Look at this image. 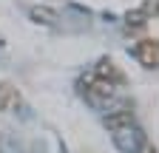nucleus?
<instances>
[{"label":"nucleus","mask_w":159,"mask_h":153,"mask_svg":"<svg viewBox=\"0 0 159 153\" xmlns=\"http://www.w3.org/2000/svg\"><path fill=\"white\" fill-rule=\"evenodd\" d=\"M136 60H139V65H145L151 71L159 68V40L156 37H145V40L136 43Z\"/></svg>","instance_id":"f03ea898"},{"label":"nucleus","mask_w":159,"mask_h":153,"mask_svg":"<svg viewBox=\"0 0 159 153\" xmlns=\"http://www.w3.org/2000/svg\"><path fill=\"white\" fill-rule=\"evenodd\" d=\"M125 23H128V28H142V26L148 23V14H145L142 9H134V11L125 14Z\"/></svg>","instance_id":"0eeeda50"},{"label":"nucleus","mask_w":159,"mask_h":153,"mask_svg":"<svg viewBox=\"0 0 159 153\" xmlns=\"http://www.w3.org/2000/svg\"><path fill=\"white\" fill-rule=\"evenodd\" d=\"M142 11L148 14V20H151V17H153V14H159V0H148V3L142 6Z\"/></svg>","instance_id":"6e6552de"},{"label":"nucleus","mask_w":159,"mask_h":153,"mask_svg":"<svg viewBox=\"0 0 159 153\" xmlns=\"http://www.w3.org/2000/svg\"><path fill=\"white\" fill-rule=\"evenodd\" d=\"M94 74H97V76H102V80H111L114 85H116V82H125V76H122V71H119V68L114 65V60H111V57H102V60L97 63Z\"/></svg>","instance_id":"7ed1b4c3"},{"label":"nucleus","mask_w":159,"mask_h":153,"mask_svg":"<svg viewBox=\"0 0 159 153\" xmlns=\"http://www.w3.org/2000/svg\"><path fill=\"white\" fill-rule=\"evenodd\" d=\"M139 153H159V150H156V147H153V145H151V142H145V145H142V147H139Z\"/></svg>","instance_id":"1a4fd4ad"},{"label":"nucleus","mask_w":159,"mask_h":153,"mask_svg":"<svg viewBox=\"0 0 159 153\" xmlns=\"http://www.w3.org/2000/svg\"><path fill=\"white\" fill-rule=\"evenodd\" d=\"M105 125L111 130H125V128H131L134 125V111L131 108H119V111L108 113V116H105Z\"/></svg>","instance_id":"20e7f679"},{"label":"nucleus","mask_w":159,"mask_h":153,"mask_svg":"<svg viewBox=\"0 0 159 153\" xmlns=\"http://www.w3.org/2000/svg\"><path fill=\"white\" fill-rule=\"evenodd\" d=\"M20 105V91L11 82H0V111H11Z\"/></svg>","instance_id":"39448f33"},{"label":"nucleus","mask_w":159,"mask_h":153,"mask_svg":"<svg viewBox=\"0 0 159 153\" xmlns=\"http://www.w3.org/2000/svg\"><path fill=\"white\" fill-rule=\"evenodd\" d=\"M29 14H31V20H34V23H40V26H54V23L60 20L57 11H51V9H46V6H34Z\"/></svg>","instance_id":"423d86ee"},{"label":"nucleus","mask_w":159,"mask_h":153,"mask_svg":"<svg viewBox=\"0 0 159 153\" xmlns=\"http://www.w3.org/2000/svg\"><path fill=\"white\" fill-rule=\"evenodd\" d=\"M80 88H83V94H85V99L88 102H94V105H99V102H108L111 97H114V82L111 80H102V76H97L94 71L91 74H85L83 80H80Z\"/></svg>","instance_id":"f257e3e1"}]
</instances>
